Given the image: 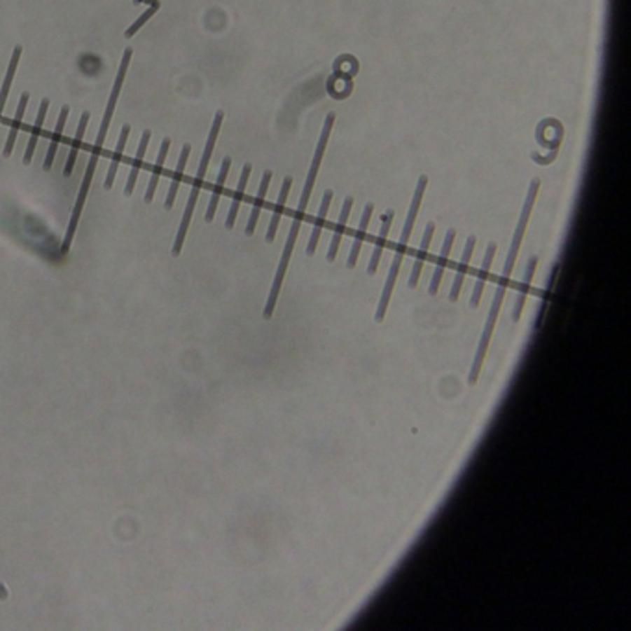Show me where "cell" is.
Here are the masks:
<instances>
[{
	"mask_svg": "<svg viewBox=\"0 0 631 631\" xmlns=\"http://www.w3.org/2000/svg\"><path fill=\"white\" fill-rule=\"evenodd\" d=\"M169 148H171V139L165 137V139L161 141V146H160V154H158V161H155V167L154 171L151 174V181H148V187H146V193H145V202L151 204L154 200V193H155V187L160 183V178L163 174V169H165V160H167V154H169Z\"/></svg>",
	"mask_w": 631,
	"mask_h": 631,
	"instance_id": "obj_14",
	"label": "cell"
},
{
	"mask_svg": "<svg viewBox=\"0 0 631 631\" xmlns=\"http://www.w3.org/2000/svg\"><path fill=\"white\" fill-rule=\"evenodd\" d=\"M132 54H134V52H132V48H126L125 54H123L119 73H117V78H115L113 89H111V95H109L108 106H106V113H104L102 123H100L99 135H97V141H95L93 151H91V152H93V154H100L104 143H106V135H108L109 125H111V117H113L115 106H117V100H119L120 89H123V83H125L126 71H128V65H130V60H132Z\"/></svg>",
	"mask_w": 631,
	"mask_h": 631,
	"instance_id": "obj_3",
	"label": "cell"
},
{
	"mask_svg": "<svg viewBox=\"0 0 631 631\" xmlns=\"http://www.w3.org/2000/svg\"><path fill=\"white\" fill-rule=\"evenodd\" d=\"M48 106H50V100L43 99L41 100V106H39V111H37L36 125H34V128H32L30 141H28V146H26L25 160H22V163H25V165H30V163H32V158H34V152H36V146H37V139H39V135H41L43 123H45V119H47Z\"/></svg>",
	"mask_w": 631,
	"mask_h": 631,
	"instance_id": "obj_19",
	"label": "cell"
},
{
	"mask_svg": "<svg viewBox=\"0 0 631 631\" xmlns=\"http://www.w3.org/2000/svg\"><path fill=\"white\" fill-rule=\"evenodd\" d=\"M250 172H252V165L247 163V165L243 167L241 178H239L237 189H235V195H233V200H232V207H230V212H228V217H226L228 230H232L233 224H235V219H237V213H239V206H241V202H243L244 189H247V183H249Z\"/></svg>",
	"mask_w": 631,
	"mask_h": 631,
	"instance_id": "obj_21",
	"label": "cell"
},
{
	"mask_svg": "<svg viewBox=\"0 0 631 631\" xmlns=\"http://www.w3.org/2000/svg\"><path fill=\"white\" fill-rule=\"evenodd\" d=\"M454 239H455V230L452 228V230H448V233H446L445 243H443V250H441V258H439V261H437V267H435L431 284H429V295L431 296L439 293L441 279H443L446 263H448V258H450V250H452V244H454Z\"/></svg>",
	"mask_w": 631,
	"mask_h": 631,
	"instance_id": "obj_10",
	"label": "cell"
},
{
	"mask_svg": "<svg viewBox=\"0 0 631 631\" xmlns=\"http://www.w3.org/2000/svg\"><path fill=\"white\" fill-rule=\"evenodd\" d=\"M426 186H428V176H420L419 183H417V189H415L413 200H411V206H409V213H408V219H405V223H404V230H402V235H400V239H398L396 250H394L393 263H391V270H389L387 282H385V287H383L378 310H376V315H374L376 322H382L383 319H385V313H387L389 302H391V296H393V291H394V284H396L400 267H402V259H404V254H405V250H408L409 237H411V232H413L415 219H417V213H419L420 204H422V197H424Z\"/></svg>",
	"mask_w": 631,
	"mask_h": 631,
	"instance_id": "obj_1",
	"label": "cell"
},
{
	"mask_svg": "<svg viewBox=\"0 0 631 631\" xmlns=\"http://www.w3.org/2000/svg\"><path fill=\"white\" fill-rule=\"evenodd\" d=\"M352 204H354L352 197H347V200H345V204H342L341 215H339V223H337L335 232H333V237H331L330 250H328V261H335L337 252H339V244H341L342 233H345V228H347L348 215H350V209H352Z\"/></svg>",
	"mask_w": 631,
	"mask_h": 631,
	"instance_id": "obj_23",
	"label": "cell"
},
{
	"mask_svg": "<svg viewBox=\"0 0 631 631\" xmlns=\"http://www.w3.org/2000/svg\"><path fill=\"white\" fill-rule=\"evenodd\" d=\"M69 111H71V108H69V106H63L62 111H60V117H57L56 128H54V132H52V141H50V145H48L45 163H43V169H45L47 172L52 169V163H54V158H56L57 145H60V141H62L63 130H65V125H67Z\"/></svg>",
	"mask_w": 631,
	"mask_h": 631,
	"instance_id": "obj_18",
	"label": "cell"
},
{
	"mask_svg": "<svg viewBox=\"0 0 631 631\" xmlns=\"http://www.w3.org/2000/svg\"><path fill=\"white\" fill-rule=\"evenodd\" d=\"M160 8H161V2H160V0H158V2H155V4H152V6H151V8H148V10H146V11H145V13H141V15H139V19H137V21H135V22H134V25L130 26L128 30H126V32H125V36H126V37H128V39H130V37H134V36H135V34H137V32H139V30H141V28H143V26H145V25H146V22L151 21L152 17H154V15H155V11L160 10Z\"/></svg>",
	"mask_w": 631,
	"mask_h": 631,
	"instance_id": "obj_27",
	"label": "cell"
},
{
	"mask_svg": "<svg viewBox=\"0 0 631 631\" xmlns=\"http://www.w3.org/2000/svg\"><path fill=\"white\" fill-rule=\"evenodd\" d=\"M151 137H152L151 130H145V132H143V137H141V141H139L137 155H135L134 163H132V171H130L128 181H126V187H125L126 197H130V195L134 193L135 181H137V176H139L141 165H143V160H145V154H146V148H148V141H151Z\"/></svg>",
	"mask_w": 631,
	"mask_h": 631,
	"instance_id": "obj_20",
	"label": "cell"
},
{
	"mask_svg": "<svg viewBox=\"0 0 631 631\" xmlns=\"http://www.w3.org/2000/svg\"><path fill=\"white\" fill-rule=\"evenodd\" d=\"M270 178H272V172L265 171L263 172V178H261V183H259L258 197H256V200H254L252 213H250L249 223H247V230H244V232H247V235H252L254 230H256V224H258L259 213H261V207H263V204H265V197H267V189H269Z\"/></svg>",
	"mask_w": 631,
	"mask_h": 631,
	"instance_id": "obj_25",
	"label": "cell"
},
{
	"mask_svg": "<svg viewBox=\"0 0 631 631\" xmlns=\"http://www.w3.org/2000/svg\"><path fill=\"white\" fill-rule=\"evenodd\" d=\"M291 186H293V178L287 176L284 180V186H282V191H279V198H278V204L275 207V213H272V219H270V224H269V230H267V241L272 243L276 237V230L279 226V219H282V213H284V206L287 202V197H289V191H291Z\"/></svg>",
	"mask_w": 631,
	"mask_h": 631,
	"instance_id": "obj_26",
	"label": "cell"
},
{
	"mask_svg": "<svg viewBox=\"0 0 631 631\" xmlns=\"http://www.w3.org/2000/svg\"><path fill=\"white\" fill-rule=\"evenodd\" d=\"M537 263H539L537 256H532L528 261V265H526L524 278H522V282H520V287H518L517 302H515V307H513V313H511L513 322L520 321V315H522L524 304H526V298H528L529 287H532V279H533V275H535V269H537Z\"/></svg>",
	"mask_w": 631,
	"mask_h": 631,
	"instance_id": "obj_6",
	"label": "cell"
},
{
	"mask_svg": "<svg viewBox=\"0 0 631 631\" xmlns=\"http://www.w3.org/2000/svg\"><path fill=\"white\" fill-rule=\"evenodd\" d=\"M393 217H394L393 209H389V212L383 215L382 230H380V233H378V239H376V244H374V250H373V258H370V263H368V269H367V272L370 276L376 275V270H378L380 258H382L383 247H385V239H387V233H389V230H391V224H393Z\"/></svg>",
	"mask_w": 631,
	"mask_h": 631,
	"instance_id": "obj_16",
	"label": "cell"
},
{
	"mask_svg": "<svg viewBox=\"0 0 631 631\" xmlns=\"http://www.w3.org/2000/svg\"><path fill=\"white\" fill-rule=\"evenodd\" d=\"M189 154H191V145L186 143L183 148L180 152V160H178V165H176V171L172 174V180H171V187H169V193H167V198H165V209H171L174 206V200H176V193L180 189V183L183 180V172H186V165H187V160H189Z\"/></svg>",
	"mask_w": 631,
	"mask_h": 631,
	"instance_id": "obj_12",
	"label": "cell"
},
{
	"mask_svg": "<svg viewBox=\"0 0 631 631\" xmlns=\"http://www.w3.org/2000/svg\"><path fill=\"white\" fill-rule=\"evenodd\" d=\"M494 254H497V244L491 243L485 250V258H483V263H481V269L478 272L476 285H474V291H472L471 296V307H478L481 300V295H483V287L487 284V278H489V270H491V263L494 259Z\"/></svg>",
	"mask_w": 631,
	"mask_h": 631,
	"instance_id": "obj_9",
	"label": "cell"
},
{
	"mask_svg": "<svg viewBox=\"0 0 631 631\" xmlns=\"http://www.w3.org/2000/svg\"><path fill=\"white\" fill-rule=\"evenodd\" d=\"M130 125H125L120 128V135H119V141H117V148H115L113 155H111V165H109V171L106 174V181H104V189L109 191L111 187H113V180H115V174H117V169H119V163L123 160V154H125V146H126V141H128V135H130Z\"/></svg>",
	"mask_w": 631,
	"mask_h": 631,
	"instance_id": "obj_22",
	"label": "cell"
},
{
	"mask_svg": "<svg viewBox=\"0 0 631 631\" xmlns=\"http://www.w3.org/2000/svg\"><path fill=\"white\" fill-rule=\"evenodd\" d=\"M307 202H310V197H300L298 209H296L295 217H293V223H291L289 235H287V243H285L284 254H282V259H279L278 270H276L275 282H272V289H270L269 300H267V304H265V310H263V319H267V321H269L270 317H272V313H275V310H276V302H278L279 289H282L285 272H287V267H289L291 254H293V250H295L296 239H298V233H300V226H302V221H304V213H305V207H307Z\"/></svg>",
	"mask_w": 631,
	"mask_h": 631,
	"instance_id": "obj_2",
	"label": "cell"
},
{
	"mask_svg": "<svg viewBox=\"0 0 631 631\" xmlns=\"http://www.w3.org/2000/svg\"><path fill=\"white\" fill-rule=\"evenodd\" d=\"M474 247H476V237L471 235V237L466 239L465 250H463L461 261H459V265H457V272H455L454 285H452V289H450V302H457V298H459L461 287H463V279H465L466 270H469V263H471L472 254H474Z\"/></svg>",
	"mask_w": 631,
	"mask_h": 631,
	"instance_id": "obj_8",
	"label": "cell"
},
{
	"mask_svg": "<svg viewBox=\"0 0 631 631\" xmlns=\"http://www.w3.org/2000/svg\"><path fill=\"white\" fill-rule=\"evenodd\" d=\"M91 119V115L88 111H83L82 117H80V123H78V128H76V135H74L73 143H71V151H69V158H67V165L63 169V176H71L74 171V165H76V158H78V152H80V146H82V141H83V134H85V128H88V123Z\"/></svg>",
	"mask_w": 631,
	"mask_h": 631,
	"instance_id": "obj_17",
	"label": "cell"
},
{
	"mask_svg": "<svg viewBox=\"0 0 631 631\" xmlns=\"http://www.w3.org/2000/svg\"><path fill=\"white\" fill-rule=\"evenodd\" d=\"M28 100H30V93H22L21 100H19V104H17L15 119H13V125H11L10 134H8V141H6L4 151H2V155H4V158H10L11 152H13V146H15V141H17V134H19V130H21L22 117H25Z\"/></svg>",
	"mask_w": 631,
	"mask_h": 631,
	"instance_id": "obj_24",
	"label": "cell"
},
{
	"mask_svg": "<svg viewBox=\"0 0 631 631\" xmlns=\"http://www.w3.org/2000/svg\"><path fill=\"white\" fill-rule=\"evenodd\" d=\"M373 212H374L373 204H367V206H365V209H363L361 221H359V226H357L356 237H354L352 249H350V256H348V261H347L348 269H354V267H356L357 258H359V250H361L363 239H365V235H367L368 223H370V217H373Z\"/></svg>",
	"mask_w": 631,
	"mask_h": 631,
	"instance_id": "obj_11",
	"label": "cell"
},
{
	"mask_svg": "<svg viewBox=\"0 0 631 631\" xmlns=\"http://www.w3.org/2000/svg\"><path fill=\"white\" fill-rule=\"evenodd\" d=\"M230 167H232V158H224L223 165H221V172H219V178L215 181V186H213V193H212V200H209V206H207V212H206V223H212L213 217H215V212H217V206H219V200L223 197V191H224V183H226V178H228V172H230Z\"/></svg>",
	"mask_w": 631,
	"mask_h": 631,
	"instance_id": "obj_15",
	"label": "cell"
},
{
	"mask_svg": "<svg viewBox=\"0 0 631 631\" xmlns=\"http://www.w3.org/2000/svg\"><path fill=\"white\" fill-rule=\"evenodd\" d=\"M434 232H435V223L426 224L424 235H422V241H420L419 252H417V258H415L413 270H411V276H409V282H408L409 289H415V287H417V284H419L420 272H422L424 261H426V258H428V249H429V243H431V237H434Z\"/></svg>",
	"mask_w": 631,
	"mask_h": 631,
	"instance_id": "obj_7",
	"label": "cell"
},
{
	"mask_svg": "<svg viewBox=\"0 0 631 631\" xmlns=\"http://www.w3.org/2000/svg\"><path fill=\"white\" fill-rule=\"evenodd\" d=\"M333 123H335V113H328L326 120H324V126H322L321 137H319V145H317L315 155H313V161H311L310 172H307V178H305V186H304V191H302V197H311V191H313V186H315L317 174H319V169H321L322 158H324V152H326V145H328V139H330Z\"/></svg>",
	"mask_w": 631,
	"mask_h": 631,
	"instance_id": "obj_5",
	"label": "cell"
},
{
	"mask_svg": "<svg viewBox=\"0 0 631 631\" xmlns=\"http://www.w3.org/2000/svg\"><path fill=\"white\" fill-rule=\"evenodd\" d=\"M331 198H333V191H330V189H328V191L324 193V197H322L321 207H319V213H317L315 224H313V232H311L310 243H307V249H305V254H307V256H313V254H315L317 244H319V239H321L322 226H324V221H326L328 207H330Z\"/></svg>",
	"mask_w": 631,
	"mask_h": 631,
	"instance_id": "obj_13",
	"label": "cell"
},
{
	"mask_svg": "<svg viewBox=\"0 0 631 631\" xmlns=\"http://www.w3.org/2000/svg\"><path fill=\"white\" fill-rule=\"evenodd\" d=\"M99 158H100V154H93V152H91V160H89L88 169H85V174H83L82 186H80V191H78L76 206H74L73 215H71V221H69L67 233H65V239H63L62 254H67L69 249H71V243H73L74 233H76L78 221H80L82 209H83V206H85V200H88L89 189H91V181H93V174H95V171H97V163H99Z\"/></svg>",
	"mask_w": 631,
	"mask_h": 631,
	"instance_id": "obj_4",
	"label": "cell"
}]
</instances>
